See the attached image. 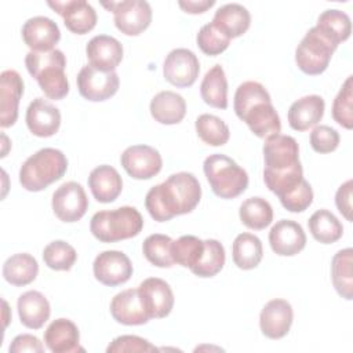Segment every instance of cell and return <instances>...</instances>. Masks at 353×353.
<instances>
[{"label": "cell", "mask_w": 353, "mask_h": 353, "mask_svg": "<svg viewBox=\"0 0 353 353\" xmlns=\"http://www.w3.org/2000/svg\"><path fill=\"white\" fill-rule=\"evenodd\" d=\"M263 181L279 199L292 192L303 179L299 146L295 138L276 134L263 143Z\"/></svg>", "instance_id": "1"}, {"label": "cell", "mask_w": 353, "mask_h": 353, "mask_svg": "<svg viewBox=\"0 0 353 353\" xmlns=\"http://www.w3.org/2000/svg\"><path fill=\"white\" fill-rule=\"evenodd\" d=\"M201 199V186L190 172H176L164 182L149 189L145 207L157 222H165L176 215L192 212Z\"/></svg>", "instance_id": "2"}, {"label": "cell", "mask_w": 353, "mask_h": 353, "mask_svg": "<svg viewBox=\"0 0 353 353\" xmlns=\"http://www.w3.org/2000/svg\"><path fill=\"white\" fill-rule=\"evenodd\" d=\"M236 116L244 121L258 138L280 134L281 123L268 90L258 81L241 83L233 101Z\"/></svg>", "instance_id": "3"}, {"label": "cell", "mask_w": 353, "mask_h": 353, "mask_svg": "<svg viewBox=\"0 0 353 353\" xmlns=\"http://www.w3.org/2000/svg\"><path fill=\"white\" fill-rule=\"evenodd\" d=\"M25 65L47 98L59 101L68 95L69 81L65 74L66 58L61 50L54 48L46 52L29 51L25 57Z\"/></svg>", "instance_id": "4"}, {"label": "cell", "mask_w": 353, "mask_h": 353, "mask_svg": "<svg viewBox=\"0 0 353 353\" xmlns=\"http://www.w3.org/2000/svg\"><path fill=\"white\" fill-rule=\"evenodd\" d=\"M68 170L66 156L54 148H44L28 157L19 170V183L29 192H40L61 179Z\"/></svg>", "instance_id": "5"}, {"label": "cell", "mask_w": 353, "mask_h": 353, "mask_svg": "<svg viewBox=\"0 0 353 353\" xmlns=\"http://www.w3.org/2000/svg\"><path fill=\"white\" fill-rule=\"evenodd\" d=\"M142 228L143 219L141 212L130 205L95 212L90 222L92 236L102 243H116L135 237L141 233Z\"/></svg>", "instance_id": "6"}, {"label": "cell", "mask_w": 353, "mask_h": 353, "mask_svg": "<svg viewBox=\"0 0 353 353\" xmlns=\"http://www.w3.org/2000/svg\"><path fill=\"white\" fill-rule=\"evenodd\" d=\"M203 170L212 192L221 199H234L248 186L245 170L225 154H210L204 160Z\"/></svg>", "instance_id": "7"}, {"label": "cell", "mask_w": 353, "mask_h": 353, "mask_svg": "<svg viewBox=\"0 0 353 353\" xmlns=\"http://www.w3.org/2000/svg\"><path fill=\"white\" fill-rule=\"evenodd\" d=\"M335 47L314 26L310 28L295 50L298 68L310 76L321 74L330 65Z\"/></svg>", "instance_id": "8"}, {"label": "cell", "mask_w": 353, "mask_h": 353, "mask_svg": "<svg viewBox=\"0 0 353 353\" xmlns=\"http://www.w3.org/2000/svg\"><path fill=\"white\" fill-rule=\"evenodd\" d=\"M113 12L116 28L127 36H138L152 22V8L145 0H123L102 3Z\"/></svg>", "instance_id": "9"}, {"label": "cell", "mask_w": 353, "mask_h": 353, "mask_svg": "<svg viewBox=\"0 0 353 353\" xmlns=\"http://www.w3.org/2000/svg\"><path fill=\"white\" fill-rule=\"evenodd\" d=\"M80 95L91 102L106 101L113 97L120 85L119 76L114 70L102 72L92 65H84L76 79Z\"/></svg>", "instance_id": "10"}, {"label": "cell", "mask_w": 353, "mask_h": 353, "mask_svg": "<svg viewBox=\"0 0 353 353\" xmlns=\"http://www.w3.org/2000/svg\"><path fill=\"white\" fill-rule=\"evenodd\" d=\"M52 211L62 222H76L84 216L88 208V199L84 188L74 182L62 183L52 194Z\"/></svg>", "instance_id": "11"}, {"label": "cell", "mask_w": 353, "mask_h": 353, "mask_svg": "<svg viewBox=\"0 0 353 353\" xmlns=\"http://www.w3.org/2000/svg\"><path fill=\"white\" fill-rule=\"evenodd\" d=\"M200 63L196 54L188 48H175L168 52L163 63V74L168 83L185 88L194 84Z\"/></svg>", "instance_id": "12"}, {"label": "cell", "mask_w": 353, "mask_h": 353, "mask_svg": "<svg viewBox=\"0 0 353 353\" xmlns=\"http://www.w3.org/2000/svg\"><path fill=\"white\" fill-rule=\"evenodd\" d=\"M125 172L134 179H150L161 171L163 159L157 149L149 145L128 146L120 157Z\"/></svg>", "instance_id": "13"}, {"label": "cell", "mask_w": 353, "mask_h": 353, "mask_svg": "<svg viewBox=\"0 0 353 353\" xmlns=\"http://www.w3.org/2000/svg\"><path fill=\"white\" fill-rule=\"evenodd\" d=\"M92 270L99 283L103 285L116 287L127 283L132 276L134 269L130 258L124 252L109 250L97 255L92 263Z\"/></svg>", "instance_id": "14"}, {"label": "cell", "mask_w": 353, "mask_h": 353, "mask_svg": "<svg viewBox=\"0 0 353 353\" xmlns=\"http://www.w3.org/2000/svg\"><path fill=\"white\" fill-rule=\"evenodd\" d=\"M138 292L150 319H163L171 313L174 307V294L168 283L163 279H145L139 284Z\"/></svg>", "instance_id": "15"}, {"label": "cell", "mask_w": 353, "mask_h": 353, "mask_svg": "<svg viewBox=\"0 0 353 353\" xmlns=\"http://www.w3.org/2000/svg\"><path fill=\"white\" fill-rule=\"evenodd\" d=\"M47 4L63 18L65 26L72 33L85 34L97 25V11L84 0L48 1Z\"/></svg>", "instance_id": "16"}, {"label": "cell", "mask_w": 353, "mask_h": 353, "mask_svg": "<svg viewBox=\"0 0 353 353\" xmlns=\"http://www.w3.org/2000/svg\"><path fill=\"white\" fill-rule=\"evenodd\" d=\"M23 94V80L14 69H7L0 74V125L7 128L18 119V105Z\"/></svg>", "instance_id": "17"}, {"label": "cell", "mask_w": 353, "mask_h": 353, "mask_svg": "<svg viewBox=\"0 0 353 353\" xmlns=\"http://www.w3.org/2000/svg\"><path fill=\"white\" fill-rule=\"evenodd\" d=\"M269 244L274 254L292 256L306 245V234L302 226L291 219H280L269 232Z\"/></svg>", "instance_id": "18"}, {"label": "cell", "mask_w": 353, "mask_h": 353, "mask_svg": "<svg viewBox=\"0 0 353 353\" xmlns=\"http://www.w3.org/2000/svg\"><path fill=\"white\" fill-rule=\"evenodd\" d=\"M26 125L29 131L40 138H48L58 132L61 112L44 98L33 99L26 109Z\"/></svg>", "instance_id": "19"}, {"label": "cell", "mask_w": 353, "mask_h": 353, "mask_svg": "<svg viewBox=\"0 0 353 353\" xmlns=\"http://www.w3.org/2000/svg\"><path fill=\"white\" fill-rule=\"evenodd\" d=\"M294 319L292 306L285 299L269 301L261 312L259 327L262 334L270 339H280L285 336L291 328Z\"/></svg>", "instance_id": "20"}, {"label": "cell", "mask_w": 353, "mask_h": 353, "mask_svg": "<svg viewBox=\"0 0 353 353\" xmlns=\"http://www.w3.org/2000/svg\"><path fill=\"white\" fill-rule=\"evenodd\" d=\"M22 39L30 51L46 52L54 50V46L61 39L58 25L47 17L29 18L22 26Z\"/></svg>", "instance_id": "21"}, {"label": "cell", "mask_w": 353, "mask_h": 353, "mask_svg": "<svg viewBox=\"0 0 353 353\" xmlns=\"http://www.w3.org/2000/svg\"><path fill=\"white\" fill-rule=\"evenodd\" d=\"M85 54L90 65L102 72H112L123 59V46L112 36L98 34L87 43Z\"/></svg>", "instance_id": "22"}, {"label": "cell", "mask_w": 353, "mask_h": 353, "mask_svg": "<svg viewBox=\"0 0 353 353\" xmlns=\"http://www.w3.org/2000/svg\"><path fill=\"white\" fill-rule=\"evenodd\" d=\"M110 313L117 323L124 325H141L150 320L138 288H128L116 294L110 302Z\"/></svg>", "instance_id": "23"}, {"label": "cell", "mask_w": 353, "mask_h": 353, "mask_svg": "<svg viewBox=\"0 0 353 353\" xmlns=\"http://www.w3.org/2000/svg\"><path fill=\"white\" fill-rule=\"evenodd\" d=\"M44 342L52 353H72L83 350V347L79 346V328L69 319L54 320L44 331Z\"/></svg>", "instance_id": "24"}, {"label": "cell", "mask_w": 353, "mask_h": 353, "mask_svg": "<svg viewBox=\"0 0 353 353\" xmlns=\"http://www.w3.org/2000/svg\"><path fill=\"white\" fill-rule=\"evenodd\" d=\"M324 99L320 95H306L296 99L288 109V123L295 131H306L323 119Z\"/></svg>", "instance_id": "25"}, {"label": "cell", "mask_w": 353, "mask_h": 353, "mask_svg": "<svg viewBox=\"0 0 353 353\" xmlns=\"http://www.w3.org/2000/svg\"><path fill=\"white\" fill-rule=\"evenodd\" d=\"M88 186L97 201L112 203L121 193L123 179L116 168L108 164H102L90 172Z\"/></svg>", "instance_id": "26"}, {"label": "cell", "mask_w": 353, "mask_h": 353, "mask_svg": "<svg viewBox=\"0 0 353 353\" xmlns=\"http://www.w3.org/2000/svg\"><path fill=\"white\" fill-rule=\"evenodd\" d=\"M18 314L21 323L30 330H39L50 319L51 307L47 298L39 291H26L19 295L18 302Z\"/></svg>", "instance_id": "27"}, {"label": "cell", "mask_w": 353, "mask_h": 353, "mask_svg": "<svg viewBox=\"0 0 353 353\" xmlns=\"http://www.w3.org/2000/svg\"><path fill=\"white\" fill-rule=\"evenodd\" d=\"M150 114L160 124H178L186 114V102L174 91H160L150 101Z\"/></svg>", "instance_id": "28"}, {"label": "cell", "mask_w": 353, "mask_h": 353, "mask_svg": "<svg viewBox=\"0 0 353 353\" xmlns=\"http://www.w3.org/2000/svg\"><path fill=\"white\" fill-rule=\"evenodd\" d=\"M211 22L226 36L234 39L243 36L248 30L251 15L244 6L239 3H229L215 11Z\"/></svg>", "instance_id": "29"}, {"label": "cell", "mask_w": 353, "mask_h": 353, "mask_svg": "<svg viewBox=\"0 0 353 353\" xmlns=\"http://www.w3.org/2000/svg\"><path fill=\"white\" fill-rule=\"evenodd\" d=\"M39 273V263L34 256L26 252L14 254L3 265V277L7 283L23 287L30 284Z\"/></svg>", "instance_id": "30"}, {"label": "cell", "mask_w": 353, "mask_h": 353, "mask_svg": "<svg viewBox=\"0 0 353 353\" xmlns=\"http://www.w3.org/2000/svg\"><path fill=\"white\" fill-rule=\"evenodd\" d=\"M328 41L338 47L342 41L347 40L352 33L350 18L341 10H325L317 18L314 26Z\"/></svg>", "instance_id": "31"}, {"label": "cell", "mask_w": 353, "mask_h": 353, "mask_svg": "<svg viewBox=\"0 0 353 353\" xmlns=\"http://www.w3.org/2000/svg\"><path fill=\"white\" fill-rule=\"evenodd\" d=\"M200 94L207 105L216 109L228 108V80L219 63L214 65L203 77Z\"/></svg>", "instance_id": "32"}, {"label": "cell", "mask_w": 353, "mask_h": 353, "mask_svg": "<svg viewBox=\"0 0 353 353\" xmlns=\"http://www.w3.org/2000/svg\"><path fill=\"white\" fill-rule=\"evenodd\" d=\"M233 262L239 269L250 270L259 265L263 248L259 237L252 233H240L232 245Z\"/></svg>", "instance_id": "33"}, {"label": "cell", "mask_w": 353, "mask_h": 353, "mask_svg": "<svg viewBox=\"0 0 353 353\" xmlns=\"http://www.w3.org/2000/svg\"><path fill=\"white\" fill-rule=\"evenodd\" d=\"M309 230L314 240L321 244H332L343 234V226L339 219L328 210H317L307 221Z\"/></svg>", "instance_id": "34"}, {"label": "cell", "mask_w": 353, "mask_h": 353, "mask_svg": "<svg viewBox=\"0 0 353 353\" xmlns=\"http://www.w3.org/2000/svg\"><path fill=\"white\" fill-rule=\"evenodd\" d=\"M353 250H339L331 262V279L336 292L350 301L353 298V276H352Z\"/></svg>", "instance_id": "35"}, {"label": "cell", "mask_w": 353, "mask_h": 353, "mask_svg": "<svg viewBox=\"0 0 353 353\" xmlns=\"http://www.w3.org/2000/svg\"><path fill=\"white\" fill-rule=\"evenodd\" d=\"M239 216L247 228L262 230L272 223L273 208L270 203L262 197H250L241 203Z\"/></svg>", "instance_id": "36"}, {"label": "cell", "mask_w": 353, "mask_h": 353, "mask_svg": "<svg viewBox=\"0 0 353 353\" xmlns=\"http://www.w3.org/2000/svg\"><path fill=\"white\" fill-rule=\"evenodd\" d=\"M196 132L210 146H222L230 137L228 124L222 119L208 113H203L196 119Z\"/></svg>", "instance_id": "37"}, {"label": "cell", "mask_w": 353, "mask_h": 353, "mask_svg": "<svg viewBox=\"0 0 353 353\" xmlns=\"http://www.w3.org/2000/svg\"><path fill=\"white\" fill-rule=\"evenodd\" d=\"M204 252V240L196 236L186 234L181 236L178 240H172L171 255L175 263L192 269L199 263Z\"/></svg>", "instance_id": "38"}, {"label": "cell", "mask_w": 353, "mask_h": 353, "mask_svg": "<svg viewBox=\"0 0 353 353\" xmlns=\"http://www.w3.org/2000/svg\"><path fill=\"white\" fill-rule=\"evenodd\" d=\"M225 265V248L214 239L204 240V252L201 259L190 272L199 277H212L218 274Z\"/></svg>", "instance_id": "39"}, {"label": "cell", "mask_w": 353, "mask_h": 353, "mask_svg": "<svg viewBox=\"0 0 353 353\" xmlns=\"http://www.w3.org/2000/svg\"><path fill=\"white\" fill-rule=\"evenodd\" d=\"M171 244L172 239L170 236L154 233L145 239L142 251L152 265L157 268H171L175 263L171 255Z\"/></svg>", "instance_id": "40"}, {"label": "cell", "mask_w": 353, "mask_h": 353, "mask_svg": "<svg viewBox=\"0 0 353 353\" xmlns=\"http://www.w3.org/2000/svg\"><path fill=\"white\" fill-rule=\"evenodd\" d=\"M76 259V250L63 240L51 241L43 250V261L52 270H70Z\"/></svg>", "instance_id": "41"}, {"label": "cell", "mask_w": 353, "mask_h": 353, "mask_svg": "<svg viewBox=\"0 0 353 353\" xmlns=\"http://www.w3.org/2000/svg\"><path fill=\"white\" fill-rule=\"evenodd\" d=\"M332 117L334 120L347 128L353 127V76H349L342 84L339 92L336 94L332 103Z\"/></svg>", "instance_id": "42"}, {"label": "cell", "mask_w": 353, "mask_h": 353, "mask_svg": "<svg viewBox=\"0 0 353 353\" xmlns=\"http://www.w3.org/2000/svg\"><path fill=\"white\" fill-rule=\"evenodd\" d=\"M230 40L232 39L226 36L222 30H219L212 22L203 25L196 37L199 48L205 55H211V57H215L223 52L229 47Z\"/></svg>", "instance_id": "43"}, {"label": "cell", "mask_w": 353, "mask_h": 353, "mask_svg": "<svg viewBox=\"0 0 353 353\" xmlns=\"http://www.w3.org/2000/svg\"><path fill=\"white\" fill-rule=\"evenodd\" d=\"M313 201V190L310 183L303 178L302 182L288 194L280 197L281 205L291 212L305 211Z\"/></svg>", "instance_id": "44"}, {"label": "cell", "mask_w": 353, "mask_h": 353, "mask_svg": "<svg viewBox=\"0 0 353 353\" xmlns=\"http://www.w3.org/2000/svg\"><path fill=\"white\" fill-rule=\"evenodd\" d=\"M339 134L330 125H316L310 132V146L317 153H331L339 145Z\"/></svg>", "instance_id": "45"}, {"label": "cell", "mask_w": 353, "mask_h": 353, "mask_svg": "<svg viewBox=\"0 0 353 353\" xmlns=\"http://www.w3.org/2000/svg\"><path fill=\"white\" fill-rule=\"evenodd\" d=\"M154 347L148 339L138 335H120L114 338L106 347L108 353L113 352H154Z\"/></svg>", "instance_id": "46"}, {"label": "cell", "mask_w": 353, "mask_h": 353, "mask_svg": "<svg viewBox=\"0 0 353 353\" xmlns=\"http://www.w3.org/2000/svg\"><path fill=\"white\" fill-rule=\"evenodd\" d=\"M352 188L353 181L347 179L345 183H342L335 194V204L338 211L347 219L352 221Z\"/></svg>", "instance_id": "47"}, {"label": "cell", "mask_w": 353, "mask_h": 353, "mask_svg": "<svg viewBox=\"0 0 353 353\" xmlns=\"http://www.w3.org/2000/svg\"><path fill=\"white\" fill-rule=\"evenodd\" d=\"M8 350H10V353H21V352L41 353L44 350V347L37 336L30 335V334H21L12 339Z\"/></svg>", "instance_id": "48"}, {"label": "cell", "mask_w": 353, "mask_h": 353, "mask_svg": "<svg viewBox=\"0 0 353 353\" xmlns=\"http://www.w3.org/2000/svg\"><path fill=\"white\" fill-rule=\"evenodd\" d=\"M179 7L188 14H201L211 8L215 4V0H188V1H178Z\"/></svg>", "instance_id": "49"}]
</instances>
